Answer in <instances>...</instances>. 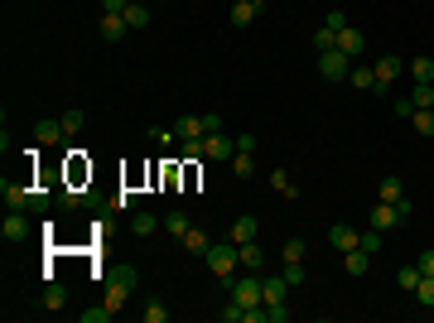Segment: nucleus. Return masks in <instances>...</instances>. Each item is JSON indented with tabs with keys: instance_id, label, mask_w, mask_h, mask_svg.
I'll return each instance as SVG.
<instances>
[{
	"instance_id": "f257e3e1",
	"label": "nucleus",
	"mask_w": 434,
	"mask_h": 323,
	"mask_svg": "<svg viewBox=\"0 0 434 323\" xmlns=\"http://www.w3.org/2000/svg\"><path fill=\"white\" fill-rule=\"evenodd\" d=\"M136 285H140V270H136V266H116V270L107 275V290H102V299H107L111 309H121L126 299L136 295Z\"/></svg>"
},
{
	"instance_id": "f03ea898",
	"label": "nucleus",
	"mask_w": 434,
	"mask_h": 323,
	"mask_svg": "<svg viewBox=\"0 0 434 323\" xmlns=\"http://www.w3.org/2000/svg\"><path fill=\"white\" fill-rule=\"evenodd\" d=\"M203 261H208V270H213L222 285H227V280H232V275L242 270V261H237V242H232V237H227V242H213Z\"/></svg>"
},
{
	"instance_id": "7ed1b4c3",
	"label": "nucleus",
	"mask_w": 434,
	"mask_h": 323,
	"mask_svg": "<svg viewBox=\"0 0 434 323\" xmlns=\"http://www.w3.org/2000/svg\"><path fill=\"white\" fill-rule=\"evenodd\" d=\"M348 73H353V58L343 49H324L319 54V78L324 82H348Z\"/></svg>"
},
{
	"instance_id": "20e7f679",
	"label": "nucleus",
	"mask_w": 434,
	"mask_h": 323,
	"mask_svg": "<svg viewBox=\"0 0 434 323\" xmlns=\"http://www.w3.org/2000/svg\"><path fill=\"white\" fill-rule=\"evenodd\" d=\"M372 73H377V87H372V92H377V97H386V92L396 87V78L406 73V63H401L396 54H381L377 63H372Z\"/></svg>"
},
{
	"instance_id": "39448f33",
	"label": "nucleus",
	"mask_w": 434,
	"mask_h": 323,
	"mask_svg": "<svg viewBox=\"0 0 434 323\" xmlns=\"http://www.w3.org/2000/svg\"><path fill=\"white\" fill-rule=\"evenodd\" d=\"M227 290H232V299H237L242 309H251V304H261V275H232Z\"/></svg>"
},
{
	"instance_id": "423d86ee",
	"label": "nucleus",
	"mask_w": 434,
	"mask_h": 323,
	"mask_svg": "<svg viewBox=\"0 0 434 323\" xmlns=\"http://www.w3.org/2000/svg\"><path fill=\"white\" fill-rule=\"evenodd\" d=\"M232 155H237V135H227V126L203 135V160H232Z\"/></svg>"
},
{
	"instance_id": "0eeeda50",
	"label": "nucleus",
	"mask_w": 434,
	"mask_h": 323,
	"mask_svg": "<svg viewBox=\"0 0 434 323\" xmlns=\"http://www.w3.org/2000/svg\"><path fill=\"white\" fill-rule=\"evenodd\" d=\"M401 222H410V203L406 208H396V203H377V208H372V227H377V232H396Z\"/></svg>"
},
{
	"instance_id": "6e6552de",
	"label": "nucleus",
	"mask_w": 434,
	"mask_h": 323,
	"mask_svg": "<svg viewBox=\"0 0 434 323\" xmlns=\"http://www.w3.org/2000/svg\"><path fill=\"white\" fill-rule=\"evenodd\" d=\"M285 295H290V280H285V275H261V304H266V309H280Z\"/></svg>"
},
{
	"instance_id": "1a4fd4ad",
	"label": "nucleus",
	"mask_w": 434,
	"mask_h": 323,
	"mask_svg": "<svg viewBox=\"0 0 434 323\" xmlns=\"http://www.w3.org/2000/svg\"><path fill=\"white\" fill-rule=\"evenodd\" d=\"M377 203H396V208H406V203H410V198H406V184H401L396 174H386V179L377 184Z\"/></svg>"
},
{
	"instance_id": "9d476101",
	"label": "nucleus",
	"mask_w": 434,
	"mask_h": 323,
	"mask_svg": "<svg viewBox=\"0 0 434 323\" xmlns=\"http://www.w3.org/2000/svg\"><path fill=\"white\" fill-rule=\"evenodd\" d=\"M357 237H362V232H357V227H348V222L328 227V246H333L338 256H343V251H357Z\"/></svg>"
},
{
	"instance_id": "9b49d317",
	"label": "nucleus",
	"mask_w": 434,
	"mask_h": 323,
	"mask_svg": "<svg viewBox=\"0 0 434 323\" xmlns=\"http://www.w3.org/2000/svg\"><path fill=\"white\" fill-rule=\"evenodd\" d=\"M338 49H343V54H348V58H353V63H357V58H362V49H367V34H362V29H357V25L338 29Z\"/></svg>"
},
{
	"instance_id": "f8f14e48",
	"label": "nucleus",
	"mask_w": 434,
	"mask_h": 323,
	"mask_svg": "<svg viewBox=\"0 0 434 323\" xmlns=\"http://www.w3.org/2000/svg\"><path fill=\"white\" fill-rule=\"evenodd\" d=\"M0 232H5V242H25V237H29V217L20 213V208H10V213H5V227H0Z\"/></svg>"
},
{
	"instance_id": "ddd939ff",
	"label": "nucleus",
	"mask_w": 434,
	"mask_h": 323,
	"mask_svg": "<svg viewBox=\"0 0 434 323\" xmlns=\"http://www.w3.org/2000/svg\"><path fill=\"white\" fill-rule=\"evenodd\" d=\"M227 237H232L237 246H242V242H256V237H261V222H256L251 213H242L237 222H232V232H227Z\"/></svg>"
},
{
	"instance_id": "4468645a",
	"label": "nucleus",
	"mask_w": 434,
	"mask_h": 323,
	"mask_svg": "<svg viewBox=\"0 0 434 323\" xmlns=\"http://www.w3.org/2000/svg\"><path fill=\"white\" fill-rule=\"evenodd\" d=\"M179 242H184V251H189V256H208V246H213V237H208L203 227H189V232H184Z\"/></svg>"
},
{
	"instance_id": "2eb2a0df",
	"label": "nucleus",
	"mask_w": 434,
	"mask_h": 323,
	"mask_svg": "<svg viewBox=\"0 0 434 323\" xmlns=\"http://www.w3.org/2000/svg\"><path fill=\"white\" fill-rule=\"evenodd\" d=\"M164 227V217H155V213H131V232H136V237H155V232H160Z\"/></svg>"
},
{
	"instance_id": "dca6fc26",
	"label": "nucleus",
	"mask_w": 434,
	"mask_h": 323,
	"mask_svg": "<svg viewBox=\"0 0 434 323\" xmlns=\"http://www.w3.org/2000/svg\"><path fill=\"white\" fill-rule=\"evenodd\" d=\"M34 140H39V145H58V140H68V135H63V121H34Z\"/></svg>"
},
{
	"instance_id": "f3484780",
	"label": "nucleus",
	"mask_w": 434,
	"mask_h": 323,
	"mask_svg": "<svg viewBox=\"0 0 434 323\" xmlns=\"http://www.w3.org/2000/svg\"><path fill=\"white\" fill-rule=\"evenodd\" d=\"M174 135H179V145H184V140H203V116H179V126H174Z\"/></svg>"
},
{
	"instance_id": "a211bd4d",
	"label": "nucleus",
	"mask_w": 434,
	"mask_h": 323,
	"mask_svg": "<svg viewBox=\"0 0 434 323\" xmlns=\"http://www.w3.org/2000/svg\"><path fill=\"white\" fill-rule=\"evenodd\" d=\"M237 261H242V270H261L266 266V251H261L256 242H242L237 246Z\"/></svg>"
},
{
	"instance_id": "6ab92c4d",
	"label": "nucleus",
	"mask_w": 434,
	"mask_h": 323,
	"mask_svg": "<svg viewBox=\"0 0 434 323\" xmlns=\"http://www.w3.org/2000/svg\"><path fill=\"white\" fill-rule=\"evenodd\" d=\"M406 73H410V82H434V58H430V54L410 58V63H406Z\"/></svg>"
},
{
	"instance_id": "aec40b11",
	"label": "nucleus",
	"mask_w": 434,
	"mask_h": 323,
	"mask_svg": "<svg viewBox=\"0 0 434 323\" xmlns=\"http://www.w3.org/2000/svg\"><path fill=\"white\" fill-rule=\"evenodd\" d=\"M150 20H155V15H150L145 0H131V5H126V25L131 29H150Z\"/></svg>"
},
{
	"instance_id": "412c9836",
	"label": "nucleus",
	"mask_w": 434,
	"mask_h": 323,
	"mask_svg": "<svg viewBox=\"0 0 434 323\" xmlns=\"http://www.w3.org/2000/svg\"><path fill=\"white\" fill-rule=\"evenodd\" d=\"M97 29H102V39L116 44V39H126V29H131V25H126V15H102V25H97Z\"/></svg>"
},
{
	"instance_id": "4be33fe9",
	"label": "nucleus",
	"mask_w": 434,
	"mask_h": 323,
	"mask_svg": "<svg viewBox=\"0 0 434 323\" xmlns=\"http://www.w3.org/2000/svg\"><path fill=\"white\" fill-rule=\"evenodd\" d=\"M39 304H44L49 314H58V309H68V290H63V285H44V295H39Z\"/></svg>"
},
{
	"instance_id": "5701e85b",
	"label": "nucleus",
	"mask_w": 434,
	"mask_h": 323,
	"mask_svg": "<svg viewBox=\"0 0 434 323\" xmlns=\"http://www.w3.org/2000/svg\"><path fill=\"white\" fill-rule=\"evenodd\" d=\"M189 227H193V222H189L184 208H169V213H164V232H169V237H184Z\"/></svg>"
},
{
	"instance_id": "b1692460",
	"label": "nucleus",
	"mask_w": 434,
	"mask_h": 323,
	"mask_svg": "<svg viewBox=\"0 0 434 323\" xmlns=\"http://www.w3.org/2000/svg\"><path fill=\"white\" fill-rule=\"evenodd\" d=\"M367 266H372V256H367L362 246H357V251H343V270H348V275H367Z\"/></svg>"
},
{
	"instance_id": "393cba45",
	"label": "nucleus",
	"mask_w": 434,
	"mask_h": 323,
	"mask_svg": "<svg viewBox=\"0 0 434 323\" xmlns=\"http://www.w3.org/2000/svg\"><path fill=\"white\" fill-rule=\"evenodd\" d=\"M348 82H353L357 92H372V87H377V73H372L367 63H353V73H348Z\"/></svg>"
},
{
	"instance_id": "a878e982",
	"label": "nucleus",
	"mask_w": 434,
	"mask_h": 323,
	"mask_svg": "<svg viewBox=\"0 0 434 323\" xmlns=\"http://www.w3.org/2000/svg\"><path fill=\"white\" fill-rule=\"evenodd\" d=\"M271 189L280 193V198H299V184L285 174V169H271Z\"/></svg>"
},
{
	"instance_id": "bb28decb",
	"label": "nucleus",
	"mask_w": 434,
	"mask_h": 323,
	"mask_svg": "<svg viewBox=\"0 0 434 323\" xmlns=\"http://www.w3.org/2000/svg\"><path fill=\"white\" fill-rule=\"evenodd\" d=\"M410 126H415V135H425V140H434V107H420L415 116H410Z\"/></svg>"
},
{
	"instance_id": "cd10ccee",
	"label": "nucleus",
	"mask_w": 434,
	"mask_h": 323,
	"mask_svg": "<svg viewBox=\"0 0 434 323\" xmlns=\"http://www.w3.org/2000/svg\"><path fill=\"white\" fill-rule=\"evenodd\" d=\"M410 107H415V111L434 107V82H415V87H410Z\"/></svg>"
},
{
	"instance_id": "c85d7f7f",
	"label": "nucleus",
	"mask_w": 434,
	"mask_h": 323,
	"mask_svg": "<svg viewBox=\"0 0 434 323\" xmlns=\"http://www.w3.org/2000/svg\"><path fill=\"white\" fill-rule=\"evenodd\" d=\"M256 15H261V10H256L251 0H237V5H232V25H237V29H246L251 20H256Z\"/></svg>"
},
{
	"instance_id": "c756f323",
	"label": "nucleus",
	"mask_w": 434,
	"mask_h": 323,
	"mask_svg": "<svg viewBox=\"0 0 434 323\" xmlns=\"http://www.w3.org/2000/svg\"><path fill=\"white\" fill-rule=\"evenodd\" d=\"M280 256H285V261H304V256H309V242H304V237H285Z\"/></svg>"
},
{
	"instance_id": "7c9ffc66",
	"label": "nucleus",
	"mask_w": 434,
	"mask_h": 323,
	"mask_svg": "<svg viewBox=\"0 0 434 323\" xmlns=\"http://www.w3.org/2000/svg\"><path fill=\"white\" fill-rule=\"evenodd\" d=\"M140 319H145V323H169V309H164V299H145Z\"/></svg>"
},
{
	"instance_id": "2f4dec72",
	"label": "nucleus",
	"mask_w": 434,
	"mask_h": 323,
	"mask_svg": "<svg viewBox=\"0 0 434 323\" xmlns=\"http://www.w3.org/2000/svg\"><path fill=\"white\" fill-rule=\"evenodd\" d=\"M116 319V309H111L107 299H102V304H92V309H82V323H111Z\"/></svg>"
},
{
	"instance_id": "473e14b6",
	"label": "nucleus",
	"mask_w": 434,
	"mask_h": 323,
	"mask_svg": "<svg viewBox=\"0 0 434 323\" xmlns=\"http://www.w3.org/2000/svg\"><path fill=\"white\" fill-rule=\"evenodd\" d=\"M381 242H386V232H377V227H367V232L357 237V246H362L367 256H377V251H381Z\"/></svg>"
},
{
	"instance_id": "72a5a7b5",
	"label": "nucleus",
	"mask_w": 434,
	"mask_h": 323,
	"mask_svg": "<svg viewBox=\"0 0 434 323\" xmlns=\"http://www.w3.org/2000/svg\"><path fill=\"white\" fill-rule=\"evenodd\" d=\"M232 174H237V179H251V174H256V160H251L246 150H237V155H232Z\"/></svg>"
},
{
	"instance_id": "f704fd0d",
	"label": "nucleus",
	"mask_w": 434,
	"mask_h": 323,
	"mask_svg": "<svg viewBox=\"0 0 434 323\" xmlns=\"http://www.w3.org/2000/svg\"><path fill=\"white\" fill-rule=\"evenodd\" d=\"M396 285L415 295V285H420V266H401V270H396Z\"/></svg>"
},
{
	"instance_id": "c9c22d12",
	"label": "nucleus",
	"mask_w": 434,
	"mask_h": 323,
	"mask_svg": "<svg viewBox=\"0 0 434 323\" xmlns=\"http://www.w3.org/2000/svg\"><path fill=\"white\" fill-rule=\"evenodd\" d=\"M58 121H63V135H78V131H82V121H87V116H82L78 107H68V111H63V116H58Z\"/></svg>"
},
{
	"instance_id": "e433bc0d",
	"label": "nucleus",
	"mask_w": 434,
	"mask_h": 323,
	"mask_svg": "<svg viewBox=\"0 0 434 323\" xmlns=\"http://www.w3.org/2000/svg\"><path fill=\"white\" fill-rule=\"evenodd\" d=\"M314 49H319V54H324V49H338V34H333L328 25H319L314 29Z\"/></svg>"
},
{
	"instance_id": "4c0bfd02",
	"label": "nucleus",
	"mask_w": 434,
	"mask_h": 323,
	"mask_svg": "<svg viewBox=\"0 0 434 323\" xmlns=\"http://www.w3.org/2000/svg\"><path fill=\"white\" fill-rule=\"evenodd\" d=\"M280 275H285V280H290V290H295V285H304V275H309V270H304V261H285Z\"/></svg>"
},
{
	"instance_id": "58836bf2",
	"label": "nucleus",
	"mask_w": 434,
	"mask_h": 323,
	"mask_svg": "<svg viewBox=\"0 0 434 323\" xmlns=\"http://www.w3.org/2000/svg\"><path fill=\"white\" fill-rule=\"evenodd\" d=\"M415 299L434 309V275H420V285H415Z\"/></svg>"
},
{
	"instance_id": "ea45409f",
	"label": "nucleus",
	"mask_w": 434,
	"mask_h": 323,
	"mask_svg": "<svg viewBox=\"0 0 434 323\" xmlns=\"http://www.w3.org/2000/svg\"><path fill=\"white\" fill-rule=\"evenodd\" d=\"M111 208H116V213H136V193H131V189H121L116 198H111Z\"/></svg>"
},
{
	"instance_id": "a19ab883",
	"label": "nucleus",
	"mask_w": 434,
	"mask_h": 323,
	"mask_svg": "<svg viewBox=\"0 0 434 323\" xmlns=\"http://www.w3.org/2000/svg\"><path fill=\"white\" fill-rule=\"evenodd\" d=\"M150 140H155V145H164V150H169V145H174L179 135L169 131V126H150Z\"/></svg>"
},
{
	"instance_id": "79ce46f5",
	"label": "nucleus",
	"mask_w": 434,
	"mask_h": 323,
	"mask_svg": "<svg viewBox=\"0 0 434 323\" xmlns=\"http://www.w3.org/2000/svg\"><path fill=\"white\" fill-rule=\"evenodd\" d=\"M222 323H246V309H242V304H237V299H232V304L222 309Z\"/></svg>"
},
{
	"instance_id": "37998d69",
	"label": "nucleus",
	"mask_w": 434,
	"mask_h": 323,
	"mask_svg": "<svg viewBox=\"0 0 434 323\" xmlns=\"http://www.w3.org/2000/svg\"><path fill=\"white\" fill-rule=\"evenodd\" d=\"M415 266H420V275H434V246H425V251L415 256Z\"/></svg>"
},
{
	"instance_id": "c03bdc74",
	"label": "nucleus",
	"mask_w": 434,
	"mask_h": 323,
	"mask_svg": "<svg viewBox=\"0 0 434 323\" xmlns=\"http://www.w3.org/2000/svg\"><path fill=\"white\" fill-rule=\"evenodd\" d=\"M328 29H333V34H338V29H348V10H328V20H324Z\"/></svg>"
},
{
	"instance_id": "a18cd8bd",
	"label": "nucleus",
	"mask_w": 434,
	"mask_h": 323,
	"mask_svg": "<svg viewBox=\"0 0 434 323\" xmlns=\"http://www.w3.org/2000/svg\"><path fill=\"white\" fill-rule=\"evenodd\" d=\"M58 203H63V208H82V198H78V189H58Z\"/></svg>"
},
{
	"instance_id": "49530a36",
	"label": "nucleus",
	"mask_w": 434,
	"mask_h": 323,
	"mask_svg": "<svg viewBox=\"0 0 434 323\" xmlns=\"http://www.w3.org/2000/svg\"><path fill=\"white\" fill-rule=\"evenodd\" d=\"M131 0H102V15H126Z\"/></svg>"
},
{
	"instance_id": "de8ad7c7",
	"label": "nucleus",
	"mask_w": 434,
	"mask_h": 323,
	"mask_svg": "<svg viewBox=\"0 0 434 323\" xmlns=\"http://www.w3.org/2000/svg\"><path fill=\"white\" fill-rule=\"evenodd\" d=\"M237 150H246V155H251V150H256V135L242 131V135H237Z\"/></svg>"
},
{
	"instance_id": "09e8293b",
	"label": "nucleus",
	"mask_w": 434,
	"mask_h": 323,
	"mask_svg": "<svg viewBox=\"0 0 434 323\" xmlns=\"http://www.w3.org/2000/svg\"><path fill=\"white\" fill-rule=\"evenodd\" d=\"M251 5H256V10H266V5H271V0H251Z\"/></svg>"
}]
</instances>
